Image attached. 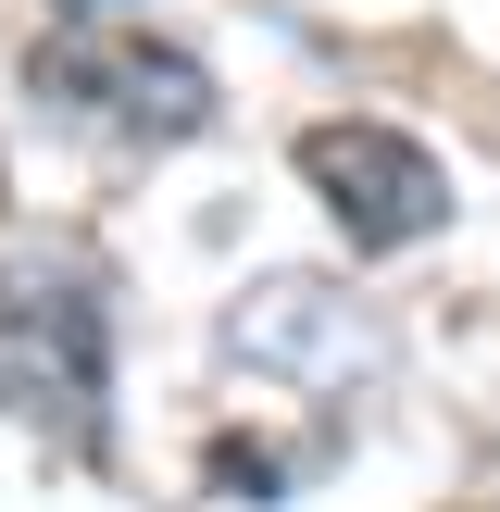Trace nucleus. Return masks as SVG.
I'll return each mask as SVG.
<instances>
[{
    "label": "nucleus",
    "mask_w": 500,
    "mask_h": 512,
    "mask_svg": "<svg viewBox=\"0 0 500 512\" xmlns=\"http://www.w3.org/2000/svg\"><path fill=\"white\" fill-rule=\"evenodd\" d=\"M225 350H238V363H263V375L300 363L313 388H350V375L388 363V338H375L338 288H313V275H275L263 300H238V313H225Z\"/></svg>",
    "instance_id": "4"
},
{
    "label": "nucleus",
    "mask_w": 500,
    "mask_h": 512,
    "mask_svg": "<svg viewBox=\"0 0 500 512\" xmlns=\"http://www.w3.org/2000/svg\"><path fill=\"white\" fill-rule=\"evenodd\" d=\"M300 175H313V200L338 213L350 250H413V238H438V225H450V175H438V150L400 138V125H375V113H325V125H300Z\"/></svg>",
    "instance_id": "2"
},
{
    "label": "nucleus",
    "mask_w": 500,
    "mask_h": 512,
    "mask_svg": "<svg viewBox=\"0 0 500 512\" xmlns=\"http://www.w3.org/2000/svg\"><path fill=\"white\" fill-rule=\"evenodd\" d=\"M38 88L50 100H88L100 125L125 138H200L213 125V75L163 38H113V25H75V38H38Z\"/></svg>",
    "instance_id": "3"
},
{
    "label": "nucleus",
    "mask_w": 500,
    "mask_h": 512,
    "mask_svg": "<svg viewBox=\"0 0 500 512\" xmlns=\"http://www.w3.org/2000/svg\"><path fill=\"white\" fill-rule=\"evenodd\" d=\"M0 413L63 450L113 438V313L63 250H0Z\"/></svg>",
    "instance_id": "1"
},
{
    "label": "nucleus",
    "mask_w": 500,
    "mask_h": 512,
    "mask_svg": "<svg viewBox=\"0 0 500 512\" xmlns=\"http://www.w3.org/2000/svg\"><path fill=\"white\" fill-rule=\"evenodd\" d=\"M63 13H75V25H100V13H113V0H63Z\"/></svg>",
    "instance_id": "5"
}]
</instances>
